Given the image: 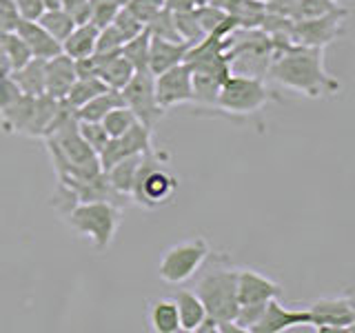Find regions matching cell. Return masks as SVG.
I'll list each match as a JSON object with an SVG mask.
<instances>
[{
	"label": "cell",
	"instance_id": "cell-1",
	"mask_svg": "<svg viewBox=\"0 0 355 333\" xmlns=\"http://www.w3.org/2000/svg\"><path fill=\"white\" fill-rule=\"evenodd\" d=\"M271 40L273 60L266 78L306 98H327L340 94V80L333 78L324 67V49L297 44L284 36H271Z\"/></svg>",
	"mask_w": 355,
	"mask_h": 333
},
{
	"label": "cell",
	"instance_id": "cell-2",
	"mask_svg": "<svg viewBox=\"0 0 355 333\" xmlns=\"http://www.w3.org/2000/svg\"><path fill=\"white\" fill-rule=\"evenodd\" d=\"M193 293L202 300L209 316L216 320H236L238 314V266L227 253H209L198 269Z\"/></svg>",
	"mask_w": 355,
	"mask_h": 333
},
{
	"label": "cell",
	"instance_id": "cell-3",
	"mask_svg": "<svg viewBox=\"0 0 355 333\" xmlns=\"http://www.w3.org/2000/svg\"><path fill=\"white\" fill-rule=\"evenodd\" d=\"M60 216L67 227L92 242L96 251H107L118 233L122 209L96 200V203H76Z\"/></svg>",
	"mask_w": 355,
	"mask_h": 333
},
{
	"label": "cell",
	"instance_id": "cell-4",
	"mask_svg": "<svg viewBox=\"0 0 355 333\" xmlns=\"http://www.w3.org/2000/svg\"><path fill=\"white\" fill-rule=\"evenodd\" d=\"M164 155L155 149L144 151L138 164L136 178L131 185V203H136L142 209H160L169 205L178 191V176L169 171L162 162Z\"/></svg>",
	"mask_w": 355,
	"mask_h": 333
},
{
	"label": "cell",
	"instance_id": "cell-5",
	"mask_svg": "<svg viewBox=\"0 0 355 333\" xmlns=\"http://www.w3.org/2000/svg\"><path fill=\"white\" fill-rule=\"evenodd\" d=\"M225 53L231 74L266 80V71L273 60V40L262 29H236L231 36H227Z\"/></svg>",
	"mask_w": 355,
	"mask_h": 333
},
{
	"label": "cell",
	"instance_id": "cell-6",
	"mask_svg": "<svg viewBox=\"0 0 355 333\" xmlns=\"http://www.w3.org/2000/svg\"><path fill=\"white\" fill-rule=\"evenodd\" d=\"M277 94L262 78L231 74L220 87L216 109L231 116H251L269 103H277Z\"/></svg>",
	"mask_w": 355,
	"mask_h": 333
},
{
	"label": "cell",
	"instance_id": "cell-7",
	"mask_svg": "<svg viewBox=\"0 0 355 333\" xmlns=\"http://www.w3.org/2000/svg\"><path fill=\"white\" fill-rule=\"evenodd\" d=\"M211 253V247L207 238L196 236L173 244L164 251L162 260L158 264V275L160 280L166 284H180L191 280V278L198 273L200 266L205 264L207 255Z\"/></svg>",
	"mask_w": 355,
	"mask_h": 333
},
{
	"label": "cell",
	"instance_id": "cell-8",
	"mask_svg": "<svg viewBox=\"0 0 355 333\" xmlns=\"http://www.w3.org/2000/svg\"><path fill=\"white\" fill-rule=\"evenodd\" d=\"M125 105L133 111V116L142 122L144 127L155 129V125L162 120L166 111L158 105L153 92V76L149 71H136L131 80L120 89Z\"/></svg>",
	"mask_w": 355,
	"mask_h": 333
},
{
	"label": "cell",
	"instance_id": "cell-9",
	"mask_svg": "<svg viewBox=\"0 0 355 333\" xmlns=\"http://www.w3.org/2000/svg\"><path fill=\"white\" fill-rule=\"evenodd\" d=\"M349 16L347 7H338L331 14H324L320 18L309 20H293L291 40L297 44H306V47H320L324 49L327 44L336 42L344 33V18Z\"/></svg>",
	"mask_w": 355,
	"mask_h": 333
},
{
	"label": "cell",
	"instance_id": "cell-10",
	"mask_svg": "<svg viewBox=\"0 0 355 333\" xmlns=\"http://www.w3.org/2000/svg\"><path fill=\"white\" fill-rule=\"evenodd\" d=\"M311 327L320 333L351 331L355 325V305L351 293L336 298H320L309 305Z\"/></svg>",
	"mask_w": 355,
	"mask_h": 333
},
{
	"label": "cell",
	"instance_id": "cell-11",
	"mask_svg": "<svg viewBox=\"0 0 355 333\" xmlns=\"http://www.w3.org/2000/svg\"><path fill=\"white\" fill-rule=\"evenodd\" d=\"M153 92L158 105L166 111L178 105L193 103V85H191V69L180 62L158 76H153Z\"/></svg>",
	"mask_w": 355,
	"mask_h": 333
},
{
	"label": "cell",
	"instance_id": "cell-12",
	"mask_svg": "<svg viewBox=\"0 0 355 333\" xmlns=\"http://www.w3.org/2000/svg\"><path fill=\"white\" fill-rule=\"evenodd\" d=\"M153 129L144 127L142 122H136L131 129H127L122 136L109 138V142L105 144V149L98 153V162L100 169L107 171L111 164H116L122 158H129V155L136 153H144L153 149Z\"/></svg>",
	"mask_w": 355,
	"mask_h": 333
},
{
	"label": "cell",
	"instance_id": "cell-13",
	"mask_svg": "<svg viewBox=\"0 0 355 333\" xmlns=\"http://www.w3.org/2000/svg\"><path fill=\"white\" fill-rule=\"evenodd\" d=\"M295 327H311L309 309H286L280 298H273L264 305L260 320L249 333H284Z\"/></svg>",
	"mask_w": 355,
	"mask_h": 333
},
{
	"label": "cell",
	"instance_id": "cell-14",
	"mask_svg": "<svg viewBox=\"0 0 355 333\" xmlns=\"http://www.w3.org/2000/svg\"><path fill=\"white\" fill-rule=\"evenodd\" d=\"M284 289L280 282L262 275L255 269H238V305H266L273 298H282Z\"/></svg>",
	"mask_w": 355,
	"mask_h": 333
},
{
	"label": "cell",
	"instance_id": "cell-15",
	"mask_svg": "<svg viewBox=\"0 0 355 333\" xmlns=\"http://www.w3.org/2000/svg\"><path fill=\"white\" fill-rule=\"evenodd\" d=\"M76 65L73 58L64 56L62 51L55 53L53 58L44 60V94L55 98V100H64L67 92L71 89L76 83Z\"/></svg>",
	"mask_w": 355,
	"mask_h": 333
},
{
	"label": "cell",
	"instance_id": "cell-16",
	"mask_svg": "<svg viewBox=\"0 0 355 333\" xmlns=\"http://www.w3.org/2000/svg\"><path fill=\"white\" fill-rule=\"evenodd\" d=\"M16 33L25 40V44L29 47L33 58H42V60H49L53 58L55 53H60V42L55 40L51 33L44 29L38 20H18L16 25Z\"/></svg>",
	"mask_w": 355,
	"mask_h": 333
},
{
	"label": "cell",
	"instance_id": "cell-17",
	"mask_svg": "<svg viewBox=\"0 0 355 333\" xmlns=\"http://www.w3.org/2000/svg\"><path fill=\"white\" fill-rule=\"evenodd\" d=\"M191 44L189 42H171L162 38H149V74L158 76L171 67L184 62V56Z\"/></svg>",
	"mask_w": 355,
	"mask_h": 333
},
{
	"label": "cell",
	"instance_id": "cell-18",
	"mask_svg": "<svg viewBox=\"0 0 355 333\" xmlns=\"http://www.w3.org/2000/svg\"><path fill=\"white\" fill-rule=\"evenodd\" d=\"M96 56H98V78L109 89H118L120 92L131 80V76L136 74L131 62L120 51H96Z\"/></svg>",
	"mask_w": 355,
	"mask_h": 333
},
{
	"label": "cell",
	"instance_id": "cell-19",
	"mask_svg": "<svg viewBox=\"0 0 355 333\" xmlns=\"http://www.w3.org/2000/svg\"><path fill=\"white\" fill-rule=\"evenodd\" d=\"M60 107H62V100H55L47 94L36 96V105H33V114H31V120L25 129V136H29V138L47 136V131L51 129Z\"/></svg>",
	"mask_w": 355,
	"mask_h": 333
},
{
	"label": "cell",
	"instance_id": "cell-20",
	"mask_svg": "<svg viewBox=\"0 0 355 333\" xmlns=\"http://www.w3.org/2000/svg\"><path fill=\"white\" fill-rule=\"evenodd\" d=\"M33 105H36V96L20 94L14 103L7 105L5 109H0V127H3V131L22 133V136H25V129L33 114Z\"/></svg>",
	"mask_w": 355,
	"mask_h": 333
},
{
	"label": "cell",
	"instance_id": "cell-21",
	"mask_svg": "<svg viewBox=\"0 0 355 333\" xmlns=\"http://www.w3.org/2000/svg\"><path fill=\"white\" fill-rule=\"evenodd\" d=\"M98 27L94 22H83V25H76L73 31L60 42V49L64 56L78 60V58H87L96 51V40H98Z\"/></svg>",
	"mask_w": 355,
	"mask_h": 333
},
{
	"label": "cell",
	"instance_id": "cell-22",
	"mask_svg": "<svg viewBox=\"0 0 355 333\" xmlns=\"http://www.w3.org/2000/svg\"><path fill=\"white\" fill-rule=\"evenodd\" d=\"M173 302L178 309V320H180V331L196 333L198 325L207 316L202 300H200L193 291H189V289H182V291H178V296L173 298Z\"/></svg>",
	"mask_w": 355,
	"mask_h": 333
},
{
	"label": "cell",
	"instance_id": "cell-23",
	"mask_svg": "<svg viewBox=\"0 0 355 333\" xmlns=\"http://www.w3.org/2000/svg\"><path fill=\"white\" fill-rule=\"evenodd\" d=\"M122 105H125V98H122V94L118 92V89H107V92L94 96L89 103H85L83 107H78L73 111H76L78 120H96V122H100L111 109L122 107Z\"/></svg>",
	"mask_w": 355,
	"mask_h": 333
},
{
	"label": "cell",
	"instance_id": "cell-24",
	"mask_svg": "<svg viewBox=\"0 0 355 333\" xmlns=\"http://www.w3.org/2000/svg\"><path fill=\"white\" fill-rule=\"evenodd\" d=\"M14 78L18 89L27 96H40L44 94V60L42 58H31L27 65H22L20 69L9 74Z\"/></svg>",
	"mask_w": 355,
	"mask_h": 333
},
{
	"label": "cell",
	"instance_id": "cell-25",
	"mask_svg": "<svg viewBox=\"0 0 355 333\" xmlns=\"http://www.w3.org/2000/svg\"><path fill=\"white\" fill-rule=\"evenodd\" d=\"M140 160H142V153H136V155H129V158L118 160L116 164H111L107 171H103L107 176L109 185L114 187L118 194H122V196L131 194V185H133V178H136Z\"/></svg>",
	"mask_w": 355,
	"mask_h": 333
},
{
	"label": "cell",
	"instance_id": "cell-26",
	"mask_svg": "<svg viewBox=\"0 0 355 333\" xmlns=\"http://www.w3.org/2000/svg\"><path fill=\"white\" fill-rule=\"evenodd\" d=\"M149 322L155 333H178L180 331V320H178V309L173 298L155 300L149 309Z\"/></svg>",
	"mask_w": 355,
	"mask_h": 333
},
{
	"label": "cell",
	"instance_id": "cell-27",
	"mask_svg": "<svg viewBox=\"0 0 355 333\" xmlns=\"http://www.w3.org/2000/svg\"><path fill=\"white\" fill-rule=\"evenodd\" d=\"M107 85L100 80L98 76H89V78H76V83L71 85V89L64 96V103L69 105L71 109L83 107L85 103H89L94 96L107 92Z\"/></svg>",
	"mask_w": 355,
	"mask_h": 333
},
{
	"label": "cell",
	"instance_id": "cell-28",
	"mask_svg": "<svg viewBox=\"0 0 355 333\" xmlns=\"http://www.w3.org/2000/svg\"><path fill=\"white\" fill-rule=\"evenodd\" d=\"M149 38H151V33L144 27L138 36L129 38L120 47V53L131 62V67L136 71H149Z\"/></svg>",
	"mask_w": 355,
	"mask_h": 333
},
{
	"label": "cell",
	"instance_id": "cell-29",
	"mask_svg": "<svg viewBox=\"0 0 355 333\" xmlns=\"http://www.w3.org/2000/svg\"><path fill=\"white\" fill-rule=\"evenodd\" d=\"M38 22H40V25H42L44 29H47L58 42H62V40L73 31V27H76L73 18H71L69 14H67V11H64L62 7L44 9V14L38 18Z\"/></svg>",
	"mask_w": 355,
	"mask_h": 333
},
{
	"label": "cell",
	"instance_id": "cell-30",
	"mask_svg": "<svg viewBox=\"0 0 355 333\" xmlns=\"http://www.w3.org/2000/svg\"><path fill=\"white\" fill-rule=\"evenodd\" d=\"M191 85H193V103L202 105V107H216V100H218L220 87H222L220 78L191 71Z\"/></svg>",
	"mask_w": 355,
	"mask_h": 333
},
{
	"label": "cell",
	"instance_id": "cell-31",
	"mask_svg": "<svg viewBox=\"0 0 355 333\" xmlns=\"http://www.w3.org/2000/svg\"><path fill=\"white\" fill-rule=\"evenodd\" d=\"M0 42H3V51L7 56V62L11 67V71L20 69L22 65H27L33 56L29 51V47L25 44L16 31H7V33H0Z\"/></svg>",
	"mask_w": 355,
	"mask_h": 333
},
{
	"label": "cell",
	"instance_id": "cell-32",
	"mask_svg": "<svg viewBox=\"0 0 355 333\" xmlns=\"http://www.w3.org/2000/svg\"><path fill=\"white\" fill-rule=\"evenodd\" d=\"M100 122H103V127L109 133V138H116V136H122L127 129H131L133 125H136L138 118L133 116V111L127 105H122V107L111 109Z\"/></svg>",
	"mask_w": 355,
	"mask_h": 333
},
{
	"label": "cell",
	"instance_id": "cell-33",
	"mask_svg": "<svg viewBox=\"0 0 355 333\" xmlns=\"http://www.w3.org/2000/svg\"><path fill=\"white\" fill-rule=\"evenodd\" d=\"M173 20H175V27H178V33H180V38L189 44H196L205 38V31L200 29L198 25V18L193 14V7L191 9H178L173 11Z\"/></svg>",
	"mask_w": 355,
	"mask_h": 333
},
{
	"label": "cell",
	"instance_id": "cell-34",
	"mask_svg": "<svg viewBox=\"0 0 355 333\" xmlns=\"http://www.w3.org/2000/svg\"><path fill=\"white\" fill-rule=\"evenodd\" d=\"M147 31L155 38H162V40H171V42H184L180 38V33H178V27H175V20H173V11L169 7H164L158 16H155L149 25H147Z\"/></svg>",
	"mask_w": 355,
	"mask_h": 333
},
{
	"label": "cell",
	"instance_id": "cell-35",
	"mask_svg": "<svg viewBox=\"0 0 355 333\" xmlns=\"http://www.w3.org/2000/svg\"><path fill=\"white\" fill-rule=\"evenodd\" d=\"M338 7H342L336 0H297L293 7L291 20H309V18H320L324 14H331Z\"/></svg>",
	"mask_w": 355,
	"mask_h": 333
},
{
	"label": "cell",
	"instance_id": "cell-36",
	"mask_svg": "<svg viewBox=\"0 0 355 333\" xmlns=\"http://www.w3.org/2000/svg\"><path fill=\"white\" fill-rule=\"evenodd\" d=\"M78 131H80L83 140L92 147L96 153L105 149V144L109 142V133L105 131L103 122L96 120H78Z\"/></svg>",
	"mask_w": 355,
	"mask_h": 333
},
{
	"label": "cell",
	"instance_id": "cell-37",
	"mask_svg": "<svg viewBox=\"0 0 355 333\" xmlns=\"http://www.w3.org/2000/svg\"><path fill=\"white\" fill-rule=\"evenodd\" d=\"M193 14H196V18H198L200 29L205 31V36H209V33H214V31L222 25V22H225V18H227L225 11H222L220 7H216V5H211V3L193 7Z\"/></svg>",
	"mask_w": 355,
	"mask_h": 333
},
{
	"label": "cell",
	"instance_id": "cell-38",
	"mask_svg": "<svg viewBox=\"0 0 355 333\" xmlns=\"http://www.w3.org/2000/svg\"><path fill=\"white\" fill-rule=\"evenodd\" d=\"M120 5L116 0H89V22H94L98 29L109 25L118 14Z\"/></svg>",
	"mask_w": 355,
	"mask_h": 333
},
{
	"label": "cell",
	"instance_id": "cell-39",
	"mask_svg": "<svg viewBox=\"0 0 355 333\" xmlns=\"http://www.w3.org/2000/svg\"><path fill=\"white\" fill-rule=\"evenodd\" d=\"M133 16H136L144 27L164 9V0H129L125 5Z\"/></svg>",
	"mask_w": 355,
	"mask_h": 333
},
{
	"label": "cell",
	"instance_id": "cell-40",
	"mask_svg": "<svg viewBox=\"0 0 355 333\" xmlns=\"http://www.w3.org/2000/svg\"><path fill=\"white\" fill-rule=\"evenodd\" d=\"M111 25H114L120 33H122V38L129 40L133 36H138V33L144 29L142 22L131 14V11L127 7H120L118 9V14L114 16V20H111Z\"/></svg>",
	"mask_w": 355,
	"mask_h": 333
},
{
	"label": "cell",
	"instance_id": "cell-41",
	"mask_svg": "<svg viewBox=\"0 0 355 333\" xmlns=\"http://www.w3.org/2000/svg\"><path fill=\"white\" fill-rule=\"evenodd\" d=\"M127 40L122 38V33L111 25H105L103 29L98 31V40H96V51H120V47Z\"/></svg>",
	"mask_w": 355,
	"mask_h": 333
},
{
	"label": "cell",
	"instance_id": "cell-42",
	"mask_svg": "<svg viewBox=\"0 0 355 333\" xmlns=\"http://www.w3.org/2000/svg\"><path fill=\"white\" fill-rule=\"evenodd\" d=\"M20 20L16 0H0V33L16 31V25Z\"/></svg>",
	"mask_w": 355,
	"mask_h": 333
},
{
	"label": "cell",
	"instance_id": "cell-43",
	"mask_svg": "<svg viewBox=\"0 0 355 333\" xmlns=\"http://www.w3.org/2000/svg\"><path fill=\"white\" fill-rule=\"evenodd\" d=\"M16 7L22 20H38L47 9L44 0H16Z\"/></svg>",
	"mask_w": 355,
	"mask_h": 333
},
{
	"label": "cell",
	"instance_id": "cell-44",
	"mask_svg": "<svg viewBox=\"0 0 355 333\" xmlns=\"http://www.w3.org/2000/svg\"><path fill=\"white\" fill-rule=\"evenodd\" d=\"M22 92L18 89V85L14 83L11 76H3L0 78V109H5L7 105H11L14 100L20 96Z\"/></svg>",
	"mask_w": 355,
	"mask_h": 333
},
{
	"label": "cell",
	"instance_id": "cell-45",
	"mask_svg": "<svg viewBox=\"0 0 355 333\" xmlns=\"http://www.w3.org/2000/svg\"><path fill=\"white\" fill-rule=\"evenodd\" d=\"M218 333H247L236 320H218Z\"/></svg>",
	"mask_w": 355,
	"mask_h": 333
},
{
	"label": "cell",
	"instance_id": "cell-46",
	"mask_svg": "<svg viewBox=\"0 0 355 333\" xmlns=\"http://www.w3.org/2000/svg\"><path fill=\"white\" fill-rule=\"evenodd\" d=\"M196 333H218V320H216L214 316H209V314H207L205 320L198 325Z\"/></svg>",
	"mask_w": 355,
	"mask_h": 333
},
{
	"label": "cell",
	"instance_id": "cell-47",
	"mask_svg": "<svg viewBox=\"0 0 355 333\" xmlns=\"http://www.w3.org/2000/svg\"><path fill=\"white\" fill-rule=\"evenodd\" d=\"M164 7H169L171 11H178V9H191L196 5H193V0H164Z\"/></svg>",
	"mask_w": 355,
	"mask_h": 333
},
{
	"label": "cell",
	"instance_id": "cell-48",
	"mask_svg": "<svg viewBox=\"0 0 355 333\" xmlns=\"http://www.w3.org/2000/svg\"><path fill=\"white\" fill-rule=\"evenodd\" d=\"M209 3V0H193V5L198 7V5H207Z\"/></svg>",
	"mask_w": 355,
	"mask_h": 333
},
{
	"label": "cell",
	"instance_id": "cell-49",
	"mask_svg": "<svg viewBox=\"0 0 355 333\" xmlns=\"http://www.w3.org/2000/svg\"><path fill=\"white\" fill-rule=\"evenodd\" d=\"M116 3H118V5H120V7H125V5H127V3H129V0H116Z\"/></svg>",
	"mask_w": 355,
	"mask_h": 333
},
{
	"label": "cell",
	"instance_id": "cell-50",
	"mask_svg": "<svg viewBox=\"0 0 355 333\" xmlns=\"http://www.w3.org/2000/svg\"><path fill=\"white\" fill-rule=\"evenodd\" d=\"M260 3H269V0H260Z\"/></svg>",
	"mask_w": 355,
	"mask_h": 333
},
{
	"label": "cell",
	"instance_id": "cell-51",
	"mask_svg": "<svg viewBox=\"0 0 355 333\" xmlns=\"http://www.w3.org/2000/svg\"><path fill=\"white\" fill-rule=\"evenodd\" d=\"M336 3H340V0H336Z\"/></svg>",
	"mask_w": 355,
	"mask_h": 333
}]
</instances>
